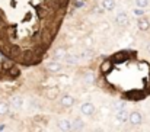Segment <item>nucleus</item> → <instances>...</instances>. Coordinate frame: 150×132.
I'll list each match as a JSON object with an SVG mask.
<instances>
[{
    "instance_id": "f257e3e1",
    "label": "nucleus",
    "mask_w": 150,
    "mask_h": 132,
    "mask_svg": "<svg viewBox=\"0 0 150 132\" xmlns=\"http://www.w3.org/2000/svg\"><path fill=\"white\" fill-rule=\"evenodd\" d=\"M128 122H130L131 125H134V126L142 125V124H143V115H142L139 110H133V112L130 113V116H128Z\"/></svg>"
},
{
    "instance_id": "f03ea898",
    "label": "nucleus",
    "mask_w": 150,
    "mask_h": 132,
    "mask_svg": "<svg viewBox=\"0 0 150 132\" xmlns=\"http://www.w3.org/2000/svg\"><path fill=\"white\" fill-rule=\"evenodd\" d=\"M95 105L93 103H91V102H85V103H82V106H80V112L83 113V115H86V116H92L93 113H95Z\"/></svg>"
},
{
    "instance_id": "7ed1b4c3",
    "label": "nucleus",
    "mask_w": 150,
    "mask_h": 132,
    "mask_svg": "<svg viewBox=\"0 0 150 132\" xmlns=\"http://www.w3.org/2000/svg\"><path fill=\"white\" fill-rule=\"evenodd\" d=\"M74 97L71 96V94H63L61 97H60V105L63 106V107H71L73 105H74Z\"/></svg>"
},
{
    "instance_id": "20e7f679",
    "label": "nucleus",
    "mask_w": 150,
    "mask_h": 132,
    "mask_svg": "<svg viewBox=\"0 0 150 132\" xmlns=\"http://www.w3.org/2000/svg\"><path fill=\"white\" fill-rule=\"evenodd\" d=\"M57 128H58L61 132L73 131V128H71V122H70L69 119H60V121L57 122Z\"/></svg>"
},
{
    "instance_id": "39448f33",
    "label": "nucleus",
    "mask_w": 150,
    "mask_h": 132,
    "mask_svg": "<svg viewBox=\"0 0 150 132\" xmlns=\"http://www.w3.org/2000/svg\"><path fill=\"white\" fill-rule=\"evenodd\" d=\"M115 22H117L120 26H127L128 22H130L128 15H127L125 12H120V13H117V16H115Z\"/></svg>"
},
{
    "instance_id": "423d86ee",
    "label": "nucleus",
    "mask_w": 150,
    "mask_h": 132,
    "mask_svg": "<svg viewBox=\"0 0 150 132\" xmlns=\"http://www.w3.org/2000/svg\"><path fill=\"white\" fill-rule=\"evenodd\" d=\"M137 28L140 31H149L150 29V20L146 18H139L137 20Z\"/></svg>"
},
{
    "instance_id": "0eeeda50",
    "label": "nucleus",
    "mask_w": 150,
    "mask_h": 132,
    "mask_svg": "<svg viewBox=\"0 0 150 132\" xmlns=\"http://www.w3.org/2000/svg\"><path fill=\"white\" fill-rule=\"evenodd\" d=\"M47 70L51 71V73H60L63 70V65L60 62H57V61H50L47 64Z\"/></svg>"
},
{
    "instance_id": "6e6552de",
    "label": "nucleus",
    "mask_w": 150,
    "mask_h": 132,
    "mask_svg": "<svg viewBox=\"0 0 150 132\" xmlns=\"http://www.w3.org/2000/svg\"><path fill=\"white\" fill-rule=\"evenodd\" d=\"M10 106H13L15 109H22V106H23V99L21 97V96H13L12 99H10Z\"/></svg>"
},
{
    "instance_id": "1a4fd4ad",
    "label": "nucleus",
    "mask_w": 150,
    "mask_h": 132,
    "mask_svg": "<svg viewBox=\"0 0 150 132\" xmlns=\"http://www.w3.org/2000/svg\"><path fill=\"white\" fill-rule=\"evenodd\" d=\"M102 7L106 12H112L117 7V1L115 0H102Z\"/></svg>"
},
{
    "instance_id": "9d476101",
    "label": "nucleus",
    "mask_w": 150,
    "mask_h": 132,
    "mask_svg": "<svg viewBox=\"0 0 150 132\" xmlns=\"http://www.w3.org/2000/svg\"><path fill=\"white\" fill-rule=\"evenodd\" d=\"M71 128H73V131H82L85 128V122L80 118H74L71 122Z\"/></svg>"
},
{
    "instance_id": "9b49d317",
    "label": "nucleus",
    "mask_w": 150,
    "mask_h": 132,
    "mask_svg": "<svg viewBox=\"0 0 150 132\" xmlns=\"http://www.w3.org/2000/svg\"><path fill=\"white\" fill-rule=\"evenodd\" d=\"M127 58H128V52L122 51V52H118V54L114 55L112 62H124V61H127Z\"/></svg>"
},
{
    "instance_id": "f8f14e48",
    "label": "nucleus",
    "mask_w": 150,
    "mask_h": 132,
    "mask_svg": "<svg viewBox=\"0 0 150 132\" xmlns=\"http://www.w3.org/2000/svg\"><path fill=\"white\" fill-rule=\"evenodd\" d=\"M128 116H130L128 112H125L124 109H120V112L117 113V121L118 122H127L128 121Z\"/></svg>"
},
{
    "instance_id": "ddd939ff",
    "label": "nucleus",
    "mask_w": 150,
    "mask_h": 132,
    "mask_svg": "<svg viewBox=\"0 0 150 132\" xmlns=\"http://www.w3.org/2000/svg\"><path fill=\"white\" fill-rule=\"evenodd\" d=\"M64 60H66V62L67 64H77L79 62V57L77 55H74V54H67L66 57H64Z\"/></svg>"
},
{
    "instance_id": "4468645a",
    "label": "nucleus",
    "mask_w": 150,
    "mask_h": 132,
    "mask_svg": "<svg viewBox=\"0 0 150 132\" xmlns=\"http://www.w3.org/2000/svg\"><path fill=\"white\" fill-rule=\"evenodd\" d=\"M9 110H10V105L7 102H0V116L7 115Z\"/></svg>"
},
{
    "instance_id": "2eb2a0df",
    "label": "nucleus",
    "mask_w": 150,
    "mask_h": 132,
    "mask_svg": "<svg viewBox=\"0 0 150 132\" xmlns=\"http://www.w3.org/2000/svg\"><path fill=\"white\" fill-rule=\"evenodd\" d=\"M100 70H102V73H109L112 70V61H109V60L103 61L100 65Z\"/></svg>"
},
{
    "instance_id": "dca6fc26",
    "label": "nucleus",
    "mask_w": 150,
    "mask_h": 132,
    "mask_svg": "<svg viewBox=\"0 0 150 132\" xmlns=\"http://www.w3.org/2000/svg\"><path fill=\"white\" fill-rule=\"evenodd\" d=\"M83 81H85L86 84H92V83L95 81V77H93V74H91V73L85 74V76H83Z\"/></svg>"
},
{
    "instance_id": "f3484780",
    "label": "nucleus",
    "mask_w": 150,
    "mask_h": 132,
    "mask_svg": "<svg viewBox=\"0 0 150 132\" xmlns=\"http://www.w3.org/2000/svg\"><path fill=\"white\" fill-rule=\"evenodd\" d=\"M136 6L140 9H146L149 6V0H136Z\"/></svg>"
},
{
    "instance_id": "a211bd4d",
    "label": "nucleus",
    "mask_w": 150,
    "mask_h": 132,
    "mask_svg": "<svg viewBox=\"0 0 150 132\" xmlns=\"http://www.w3.org/2000/svg\"><path fill=\"white\" fill-rule=\"evenodd\" d=\"M92 55H93V51H92V49H88V48L83 49L82 54H80V57H82L83 60H85V58H89V57H92Z\"/></svg>"
},
{
    "instance_id": "6ab92c4d",
    "label": "nucleus",
    "mask_w": 150,
    "mask_h": 132,
    "mask_svg": "<svg viewBox=\"0 0 150 132\" xmlns=\"http://www.w3.org/2000/svg\"><path fill=\"white\" fill-rule=\"evenodd\" d=\"M134 15H136V16H139V18H143V16H144V9L136 7V9H134Z\"/></svg>"
},
{
    "instance_id": "aec40b11",
    "label": "nucleus",
    "mask_w": 150,
    "mask_h": 132,
    "mask_svg": "<svg viewBox=\"0 0 150 132\" xmlns=\"http://www.w3.org/2000/svg\"><path fill=\"white\" fill-rule=\"evenodd\" d=\"M146 49H147V52H149V54H150V42H149V44H147V45H146Z\"/></svg>"
},
{
    "instance_id": "412c9836",
    "label": "nucleus",
    "mask_w": 150,
    "mask_h": 132,
    "mask_svg": "<svg viewBox=\"0 0 150 132\" xmlns=\"http://www.w3.org/2000/svg\"><path fill=\"white\" fill-rule=\"evenodd\" d=\"M3 25V19H1V16H0V26Z\"/></svg>"
}]
</instances>
